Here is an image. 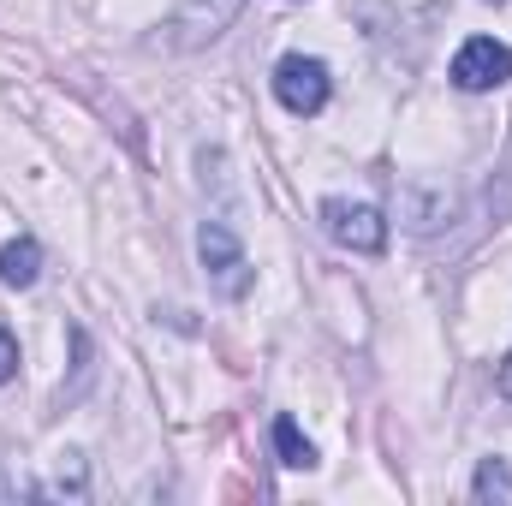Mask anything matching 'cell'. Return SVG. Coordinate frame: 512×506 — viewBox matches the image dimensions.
I'll use <instances>...</instances> for the list:
<instances>
[{
  "mask_svg": "<svg viewBox=\"0 0 512 506\" xmlns=\"http://www.w3.org/2000/svg\"><path fill=\"white\" fill-rule=\"evenodd\" d=\"M512 78V48L495 36H471L459 54H453V84L465 96H483V90H501Z\"/></svg>",
  "mask_w": 512,
  "mask_h": 506,
  "instance_id": "6da1fadb",
  "label": "cell"
},
{
  "mask_svg": "<svg viewBox=\"0 0 512 506\" xmlns=\"http://www.w3.org/2000/svg\"><path fill=\"white\" fill-rule=\"evenodd\" d=\"M322 227H328V239H334V245L364 251V256H376L387 245V221H382V209H370V203L328 197V203H322Z\"/></svg>",
  "mask_w": 512,
  "mask_h": 506,
  "instance_id": "7a4b0ae2",
  "label": "cell"
},
{
  "mask_svg": "<svg viewBox=\"0 0 512 506\" xmlns=\"http://www.w3.org/2000/svg\"><path fill=\"white\" fill-rule=\"evenodd\" d=\"M274 96L292 108V114H322L328 108V66L310 60V54H286L274 66Z\"/></svg>",
  "mask_w": 512,
  "mask_h": 506,
  "instance_id": "3957f363",
  "label": "cell"
},
{
  "mask_svg": "<svg viewBox=\"0 0 512 506\" xmlns=\"http://www.w3.org/2000/svg\"><path fill=\"white\" fill-rule=\"evenodd\" d=\"M197 251H203V268L215 274V286H221L227 298H245V292H251V262H245L239 239H233L221 221H203V233H197Z\"/></svg>",
  "mask_w": 512,
  "mask_h": 506,
  "instance_id": "277c9868",
  "label": "cell"
},
{
  "mask_svg": "<svg viewBox=\"0 0 512 506\" xmlns=\"http://www.w3.org/2000/svg\"><path fill=\"white\" fill-rule=\"evenodd\" d=\"M233 12H239V0H215V6L197 0V6L179 18V30H185V42H203V36H221V24H227Z\"/></svg>",
  "mask_w": 512,
  "mask_h": 506,
  "instance_id": "5b68a950",
  "label": "cell"
},
{
  "mask_svg": "<svg viewBox=\"0 0 512 506\" xmlns=\"http://www.w3.org/2000/svg\"><path fill=\"white\" fill-rule=\"evenodd\" d=\"M42 274V251H36V239H12L6 251H0V280L6 286H30Z\"/></svg>",
  "mask_w": 512,
  "mask_h": 506,
  "instance_id": "8992f818",
  "label": "cell"
},
{
  "mask_svg": "<svg viewBox=\"0 0 512 506\" xmlns=\"http://www.w3.org/2000/svg\"><path fill=\"white\" fill-rule=\"evenodd\" d=\"M274 453H280V465H286V471H310V465H316V447L298 435V423H292V417H274Z\"/></svg>",
  "mask_w": 512,
  "mask_h": 506,
  "instance_id": "52a82bcc",
  "label": "cell"
},
{
  "mask_svg": "<svg viewBox=\"0 0 512 506\" xmlns=\"http://www.w3.org/2000/svg\"><path fill=\"white\" fill-rule=\"evenodd\" d=\"M495 495H501V501L512 495V477H507V465H501V459H489V465L477 471V501H495Z\"/></svg>",
  "mask_w": 512,
  "mask_h": 506,
  "instance_id": "ba28073f",
  "label": "cell"
},
{
  "mask_svg": "<svg viewBox=\"0 0 512 506\" xmlns=\"http://www.w3.org/2000/svg\"><path fill=\"white\" fill-rule=\"evenodd\" d=\"M54 489H60V495H66V489H72V495H84V459H78V453H66V459H60Z\"/></svg>",
  "mask_w": 512,
  "mask_h": 506,
  "instance_id": "9c48e42d",
  "label": "cell"
},
{
  "mask_svg": "<svg viewBox=\"0 0 512 506\" xmlns=\"http://www.w3.org/2000/svg\"><path fill=\"white\" fill-rule=\"evenodd\" d=\"M12 376H18V340L0 328V381H12Z\"/></svg>",
  "mask_w": 512,
  "mask_h": 506,
  "instance_id": "30bf717a",
  "label": "cell"
},
{
  "mask_svg": "<svg viewBox=\"0 0 512 506\" xmlns=\"http://www.w3.org/2000/svg\"><path fill=\"white\" fill-rule=\"evenodd\" d=\"M495 387H501V393H507V399H512V358H507V364H501V376H495Z\"/></svg>",
  "mask_w": 512,
  "mask_h": 506,
  "instance_id": "8fae6325",
  "label": "cell"
}]
</instances>
